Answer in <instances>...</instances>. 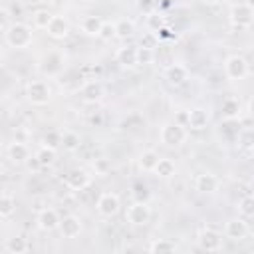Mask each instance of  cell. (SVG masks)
I'll use <instances>...</instances> for the list:
<instances>
[{"instance_id":"cell-1","label":"cell","mask_w":254,"mask_h":254,"mask_svg":"<svg viewBox=\"0 0 254 254\" xmlns=\"http://www.w3.org/2000/svg\"><path fill=\"white\" fill-rule=\"evenodd\" d=\"M2 36H4L6 46H10V48H14V50H26V48H30L32 42H34V32H32V28H30L28 24H24V22H12V24L2 32Z\"/></svg>"},{"instance_id":"cell-2","label":"cell","mask_w":254,"mask_h":254,"mask_svg":"<svg viewBox=\"0 0 254 254\" xmlns=\"http://www.w3.org/2000/svg\"><path fill=\"white\" fill-rule=\"evenodd\" d=\"M189 137V131H187V125L179 123V121H167L161 125V131H159V141L163 147L167 149H177L181 147Z\"/></svg>"},{"instance_id":"cell-3","label":"cell","mask_w":254,"mask_h":254,"mask_svg":"<svg viewBox=\"0 0 254 254\" xmlns=\"http://www.w3.org/2000/svg\"><path fill=\"white\" fill-rule=\"evenodd\" d=\"M65 67V56L60 50H50L46 54H42L40 62H38V69L42 75L46 77H58Z\"/></svg>"},{"instance_id":"cell-4","label":"cell","mask_w":254,"mask_h":254,"mask_svg":"<svg viewBox=\"0 0 254 254\" xmlns=\"http://www.w3.org/2000/svg\"><path fill=\"white\" fill-rule=\"evenodd\" d=\"M26 99L36 105V107H44L52 101V89L48 85V81L44 79H30L26 83Z\"/></svg>"},{"instance_id":"cell-5","label":"cell","mask_w":254,"mask_h":254,"mask_svg":"<svg viewBox=\"0 0 254 254\" xmlns=\"http://www.w3.org/2000/svg\"><path fill=\"white\" fill-rule=\"evenodd\" d=\"M125 220L131 226H145L151 220V206L147 200H133L125 210Z\"/></svg>"},{"instance_id":"cell-6","label":"cell","mask_w":254,"mask_h":254,"mask_svg":"<svg viewBox=\"0 0 254 254\" xmlns=\"http://www.w3.org/2000/svg\"><path fill=\"white\" fill-rule=\"evenodd\" d=\"M224 75L232 81H240L248 75V62L244 56L232 54L224 60Z\"/></svg>"},{"instance_id":"cell-7","label":"cell","mask_w":254,"mask_h":254,"mask_svg":"<svg viewBox=\"0 0 254 254\" xmlns=\"http://www.w3.org/2000/svg\"><path fill=\"white\" fill-rule=\"evenodd\" d=\"M196 244L204 252H218L222 250V234L214 228H200L196 234Z\"/></svg>"},{"instance_id":"cell-8","label":"cell","mask_w":254,"mask_h":254,"mask_svg":"<svg viewBox=\"0 0 254 254\" xmlns=\"http://www.w3.org/2000/svg\"><path fill=\"white\" fill-rule=\"evenodd\" d=\"M95 210L103 218H113L121 210V200L115 192H101L95 202Z\"/></svg>"},{"instance_id":"cell-9","label":"cell","mask_w":254,"mask_h":254,"mask_svg":"<svg viewBox=\"0 0 254 254\" xmlns=\"http://www.w3.org/2000/svg\"><path fill=\"white\" fill-rule=\"evenodd\" d=\"M228 20L236 28H248L254 22V10L244 2L242 4H234L230 8V12H228Z\"/></svg>"},{"instance_id":"cell-10","label":"cell","mask_w":254,"mask_h":254,"mask_svg":"<svg viewBox=\"0 0 254 254\" xmlns=\"http://www.w3.org/2000/svg\"><path fill=\"white\" fill-rule=\"evenodd\" d=\"M248 232H250V228H248V224H246V220L242 216L228 218L226 224H224V236L230 238V240H234V242L244 240L248 236Z\"/></svg>"},{"instance_id":"cell-11","label":"cell","mask_w":254,"mask_h":254,"mask_svg":"<svg viewBox=\"0 0 254 254\" xmlns=\"http://www.w3.org/2000/svg\"><path fill=\"white\" fill-rule=\"evenodd\" d=\"M69 30H71V24H69V20H67L65 16H62V14H54L50 26L46 28V32H48V36H50L52 40H65V38L69 36Z\"/></svg>"},{"instance_id":"cell-12","label":"cell","mask_w":254,"mask_h":254,"mask_svg":"<svg viewBox=\"0 0 254 254\" xmlns=\"http://www.w3.org/2000/svg\"><path fill=\"white\" fill-rule=\"evenodd\" d=\"M91 185V175L85 171V169H73L65 175V187L73 192L77 190H83Z\"/></svg>"},{"instance_id":"cell-13","label":"cell","mask_w":254,"mask_h":254,"mask_svg":"<svg viewBox=\"0 0 254 254\" xmlns=\"http://www.w3.org/2000/svg\"><path fill=\"white\" fill-rule=\"evenodd\" d=\"M218 187H220V181L210 171H202V173H198L194 177V189L198 192H202V194H212V192L218 190Z\"/></svg>"},{"instance_id":"cell-14","label":"cell","mask_w":254,"mask_h":254,"mask_svg":"<svg viewBox=\"0 0 254 254\" xmlns=\"http://www.w3.org/2000/svg\"><path fill=\"white\" fill-rule=\"evenodd\" d=\"M60 222H62V218L56 208H42L36 216V224L42 232H52V230L60 228Z\"/></svg>"},{"instance_id":"cell-15","label":"cell","mask_w":254,"mask_h":254,"mask_svg":"<svg viewBox=\"0 0 254 254\" xmlns=\"http://www.w3.org/2000/svg\"><path fill=\"white\" fill-rule=\"evenodd\" d=\"M58 230H60L62 238H77V236L81 234V230H83V222H81V218L75 216V214H65V216L62 218Z\"/></svg>"},{"instance_id":"cell-16","label":"cell","mask_w":254,"mask_h":254,"mask_svg":"<svg viewBox=\"0 0 254 254\" xmlns=\"http://www.w3.org/2000/svg\"><path fill=\"white\" fill-rule=\"evenodd\" d=\"M103 93H105V89H103V83L99 79H89V81H85L81 85V99L85 103H97V101H101Z\"/></svg>"},{"instance_id":"cell-17","label":"cell","mask_w":254,"mask_h":254,"mask_svg":"<svg viewBox=\"0 0 254 254\" xmlns=\"http://www.w3.org/2000/svg\"><path fill=\"white\" fill-rule=\"evenodd\" d=\"M115 62L121 65V67H127V69H133L137 67V46H121L117 52H115Z\"/></svg>"},{"instance_id":"cell-18","label":"cell","mask_w":254,"mask_h":254,"mask_svg":"<svg viewBox=\"0 0 254 254\" xmlns=\"http://www.w3.org/2000/svg\"><path fill=\"white\" fill-rule=\"evenodd\" d=\"M240 111H242V105H240L238 97L228 95V97L222 99V103H220V117H222V119L234 121V119L240 117Z\"/></svg>"},{"instance_id":"cell-19","label":"cell","mask_w":254,"mask_h":254,"mask_svg":"<svg viewBox=\"0 0 254 254\" xmlns=\"http://www.w3.org/2000/svg\"><path fill=\"white\" fill-rule=\"evenodd\" d=\"M6 155H8V159H10L14 165H26V161L30 159V149H28L22 141H14V143L8 145Z\"/></svg>"},{"instance_id":"cell-20","label":"cell","mask_w":254,"mask_h":254,"mask_svg":"<svg viewBox=\"0 0 254 254\" xmlns=\"http://www.w3.org/2000/svg\"><path fill=\"white\" fill-rule=\"evenodd\" d=\"M208 119L210 117H208V111L204 107H192L189 111V123H187V127H190L192 131H202L208 125Z\"/></svg>"},{"instance_id":"cell-21","label":"cell","mask_w":254,"mask_h":254,"mask_svg":"<svg viewBox=\"0 0 254 254\" xmlns=\"http://www.w3.org/2000/svg\"><path fill=\"white\" fill-rule=\"evenodd\" d=\"M165 79H167L171 85H183V83L189 79V69H187L183 64H171V65L165 69Z\"/></svg>"},{"instance_id":"cell-22","label":"cell","mask_w":254,"mask_h":254,"mask_svg":"<svg viewBox=\"0 0 254 254\" xmlns=\"http://www.w3.org/2000/svg\"><path fill=\"white\" fill-rule=\"evenodd\" d=\"M159 153L155 151V149H145V151H141L139 153V157H137V165H139V169L143 171V173H153L155 171V167H157V163H159Z\"/></svg>"},{"instance_id":"cell-23","label":"cell","mask_w":254,"mask_h":254,"mask_svg":"<svg viewBox=\"0 0 254 254\" xmlns=\"http://www.w3.org/2000/svg\"><path fill=\"white\" fill-rule=\"evenodd\" d=\"M101 26H103V20H101L99 16H93V14L83 16L81 22H79V28H81V32H83L85 36H99Z\"/></svg>"},{"instance_id":"cell-24","label":"cell","mask_w":254,"mask_h":254,"mask_svg":"<svg viewBox=\"0 0 254 254\" xmlns=\"http://www.w3.org/2000/svg\"><path fill=\"white\" fill-rule=\"evenodd\" d=\"M4 250H6L8 254H24V252H28V250H30V242H28L24 236L14 234V236L6 238Z\"/></svg>"},{"instance_id":"cell-25","label":"cell","mask_w":254,"mask_h":254,"mask_svg":"<svg viewBox=\"0 0 254 254\" xmlns=\"http://www.w3.org/2000/svg\"><path fill=\"white\" fill-rule=\"evenodd\" d=\"M153 173H155V177L167 181V179L175 177V173H177V165H175V161H171V159H167V157H161Z\"/></svg>"},{"instance_id":"cell-26","label":"cell","mask_w":254,"mask_h":254,"mask_svg":"<svg viewBox=\"0 0 254 254\" xmlns=\"http://www.w3.org/2000/svg\"><path fill=\"white\" fill-rule=\"evenodd\" d=\"M14 212H16V196L10 194L8 190H4L2 196H0V218L8 220Z\"/></svg>"},{"instance_id":"cell-27","label":"cell","mask_w":254,"mask_h":254,"mask_svg":"<svg viewBox=\"0 0 254 254\" xmlns=\"http://www.w3.org/2000/svg\"><path fill=\"white\" fill-rule=\"evenodd\" d=\"M135 34V22L131 18H119L115 22V38L119 40H127Z\"/></svg>"},{"instance_id":"cell-28","label":"cell","mask_w":254,"mask_h":254,"mask_svg":"<svg viewBox=\"0 0 254 254\" xmlns=\"http://www.w3.org/2000/svg\"><path fill=\"white\" fill-rule=\"evenodd\" d=\"M147 248H149V252L163 254V252H177L179 250V244L175 240H171V238H155Z\"/></svg>"},{"instance_id":"cell-29","label":"cell","mask_w":254,"mask_h":254,"mask_svg":"<svg viewBox=\"0 0 254 254\" xmlns=\"http://www.w3.org/2000/svg\"><path fill=\"white\" fill-rule=\"evenodd\" d=\"M79 145H81V137H79V133H75V131H64L62 133V147H64V151H77L79 149Z\"/></svg>"},{"instance_id":"cell-30","label":"cell","mask_w":254,"mask_h":254,"mask_svg":"<svg viewBox=\"0 0 254 254\" xmlns=\"http://www.w3.org/2000/svg\"><path fill=\"white\" fill-rule=\"evenodd\" d=\"M236 210L242 218H252L254 216V194H246L236 202Z\"/></svg>"},{"instance_id":"cell-31","label":"cell","mask_w":254,"mask_h":254,"mask_svg":"<svg viewBox=\"0 0 254 254\" xmlns=\"http://www.w3.org/2000/svg\"><path fill=\"white\" fill-rule=\"evenodd\" d=\"M52 18H54V14H52L48 8H40V10H36V12L32 14V22H34V26L40 28V30H46V28L50 26Z\"/></svg>"},{"instance_id":"cell-32","label":"cell","mask_w":254,"mask_h":254,"mask_svg":"<svg viewBox=\"0 0 254 254\" xmlns=\"http://www.w3.org/2000/svg\"><path fill=\"white\" fill-rule=\"evenodd\" d=\"M42 145H46V147L58 151V149L62 147V131H58V129H50V131H46L44 137H42Z\"/></svg>"},{"instance_id":"cell-33","label":"cell","mask_w":254,"mask_h":254,"mask_svg":"<svg viewBox=\"0 0 254 254\" xmlns=\"http://www.w3.org/2000/svg\"><path fill=\"white\" fill-rule=\"evenodd\" d=\"M36 157H38V161L42 163V167H50V165H54V161H56V149H50V147L42 145V147L36 151Z\"/></svg>"},{"instance_id":"cell-34","label":"cell","mask_w":254,"mask_h":254,"mask_svg":"<svg viewBox=\"0 0 254 254\" xmlns=\"http://www.w3.org/2000/svg\"><path fill=\"white\" fill-rule=\"evenodd\" d=\"M153 62H155V48L137 46V64L139 65H149Z\"/></svg>"},{"instance_id":"cell-35","label":"cell","mask_w":254,"mask_h":254,"mask_svg":"<svg viewBox=\"0 0 254 254\" xmlns=\"http://www.w3.org/2000/svg\"><path fill=\"white\" fill-rule=\"evenodd\" d=\"M131 194H133L135 200H149V196H151L147 185H143V183H135L133 189H131Z\"/></svg>"},{"instance_id":"cell-36","label":"cell","mask_w":254,"mask_h":254,"mask_svg":"<svg viewBox=\"0 0 254 254\" xmlns=\"http://www.w3.org/2000/svg\"><path fill=\"white\" fill-rule=\"evenodd\" d=\"M147 26H149V30H151V32H159V30L165 26V20H163V16H161V14L151 12V14L147 16Z\"/></svg>"},{"instance_id":"cell-37","label":"cell","mask_w":254,"mask_h":254,"mask_svg":"<svg viewBox=\"0 0 254 254\" xmlns=\"http://www.w3.org/2000/svg\"><path fill=\"white\" fill-rule=\"evenodd\" d=\"M97 38H101L103 42L113 40V38H115V22H103L101 32H99V36H97Z\"/></svg>"},{"instance_id":"cell-38","label":"cell","mask_w":254,"mask_h":254,"mask_svg":"<svg viewBox=\"0 0 254 254\" xmlns=\"http://www.w3.org/2000/svg\"><path fill=\"white\" fill-rule=\"evenodd\" d=\"M238 145L244 149H252L254 147V133L252 131H242L238 137Z\"/></svg>"},{"instance_id":"cell-39","label":"cell","mask_w":254,"mask_h":254,"mask_svg":"<svg viewBox=\"0 0 254 254\" xmlns=\"http://www.w3.org/2000/svg\"><path fill=\"white\" fill-rule=\"evenodd\" d=\"M157 44H159V36H157L155 32L145 34V36L141 38V42H139V46H145V48H157Z\"/></svg>"},{"instance_id":"cell-40","label":"cell","mask_w":254,"mask_h":254,"mask_svg":"<svg viewBox=\"0 0 254 254\" xmlns=\"http://www.w3.org/2000/svg\"><path fill=\"white\" fill-rule=\"evenodd\" d=\"M137 8H139L145 16H149L151 12H155V0H137Z\"/></svg>"},{"instance_id":"cell-41","label":"cell","mask_w":254,"mask_h":254,"mask_svg":"<svg viewBox=\"0 0 254 254\" xmlns=\"http://www.w3.org/2000/svg\"><path fill=\"white\" fill-rule=\"evenodd\" d=\"M26 167H28V171H30V173H38V171L42 169V163H40V161H38V157L34 155V157H30V159L26 161Z\"/></svg>"},{"instance_id":"cell-42","label":"cell","mask_w":254,"mask_h":254,"mask_svg":"<svg viewBox=\"0 0 254 254\" xmlns=\"http://www.w3.org/2000/svg\"><path fill=\"white\" fill-rule=\"evenodd\" d=\"M0 16H2V32L12 24V22H8V18H10V14H8V8H0Z\"/></svg>"},{"instance_id":"cell-43","label":"cell","mask_w":254,"mask_h":254,"mask_svg":"<svg viewBox=\"0 0 254 254\" xmlns=\"http://www.w3.org/2000/svg\"><path fill=\"white\" fill-rule=\"evenodd\" d=\"M95 169H97V173L99 175H105V171H107V161H103V159H99L95 165H93Z\"/></svg>"},{"instance_id":"cell-44","label":"cell","mask_w":254,"mask_h":254,"mask_svg":"<svg viewBox=\"0 0 254 254\" xmlns=\"http://www.w3.org/2000/svg\"><path fill=\"white\" fill-rule=\"evenodd\" d=\"M89 121H91L93 125H101L103 117H101V113H97V115H91V117H89Z\"/></svg>"},{"instance_id":"cell-45","label":"cell","mask_w":254,"mask_h":254,"mask_svg":"<svg viewBox=\"0 0 254 254\" xmlns=\"http://www.w3.org/2000/svg\"><path fill=\"white\" fill-rule=\"evenodd\" d=\"M248 113H250V117H254V97H252L250 103H248Z\"/></svg>"},{"instance_id":"cell-46","label":"cell","mask_w":254,"mask_h":254,"mask_svg":"<svg viewBox=\"0 0 254 254\" xmlns=\"http://www.w3.org/2000/svg\"><path fill=\"white\" fill-rule=\"evenodd\" d=\"M202 4H206V6H214V4H218L220 0H200Z\"/></svg>"},{"instance_id":"cell-47","label":"cell","mask_w":254,"mask_h":254,"mask_svg":"<svg viewBox=\"0 0 254 254\" xmlns=\"http://www.w3.org/2000/svg\"><path fill=\"white\" fill-rule=\"evenodd\" d=\"M36 2H40V4H46V6H50L54 0H36Z\"/></svg>"},{"instance_id":"cell-48","label":"cell","mask_w":254,"mask_h":254,"mask_svg":"<svg viewBox=\"0 0 254 254\" xmlns=\"http://www.w3.org/2000/svg\"><path fill=\"white\" fill-rule=\"evenodd\" d=\"M244 4H248V6L254 10V0H244Z\"/></svg>"}]
</instances>
